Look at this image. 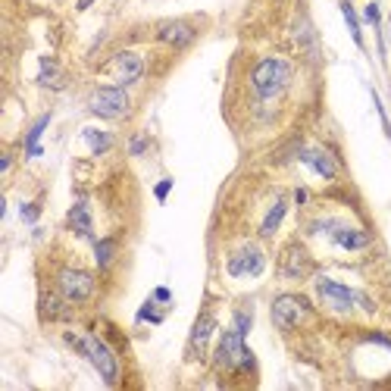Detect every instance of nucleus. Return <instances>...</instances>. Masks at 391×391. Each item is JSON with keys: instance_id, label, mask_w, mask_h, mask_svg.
Segmentation results:
<instances>
[{"instance_id": "1", "label": "nucleus", "mask_w": 391, "mask_h": 391, "mask_svg": "<svg viewBox=\"0 0 391 391\" xmlns=\"http://www.w3.org/2000/svg\"><path fill=\"white\" fill-rule=\"evenodd\" d=\"M250 81H254L257 97L272 101V97H279L285 88H288L291 66H288L285 60H279V57H270V60L257 63V69H254V75H250Z\"/></svg>"}, {"instance_id": "2", "label": "nucleus", "mask_w": 391, "mask_h": 391, "mask_svg": "<svg viewBox=\"0 0 391 391\" xmlns=\"http://www.w3.org/2000/svg\"><path fill=\"white\" fill-rule=\"evenodd\" d=\"M216 366H219V370H254V354L244 348V332L229 329L219 338Z\"/></svg>"}, {"instance_id": "3", "label": "nucleus", "mask_w": 391, "mask_h": 391, "mask_svg": "<svg viewBox=\"0 0 391 391\" xmlns=\"http://www.w3.org/2000/svg\"><path fill=\"white\" fill-rule=\"evenodd\" d=\"M69 341H72L75 348H79V351L97 366V372L103 376V382H107V385H113L116 379H119V363H116L113 351H110V348L101 341V338H94V335L72 338V335H69Z\"/></svg>"}, {"instance_id": "4", "label": "nucleus", "mask_w": 391, "mask_h": 391, "mask_svg": "<svg viewBox=\"0 0 391 391\" xmlns=\"http://www.w3.org/2000/svg\"><path fill=\"white\" fill-rule=\"evenodd\" d=\"M88 107H91V113L101 116V119H119L128 110V91L122 88V85H103V88H97L94 94H91Z\"/></svg>"}, {"instance_id": "5", "label": "nucleus", "mask_w": 391, "mask_h": 391, "mask_svg": "<svg viewBox=\"0 0 391 391\" xmlns=\"http://www.w3.org/2000/svg\"><path fill=\"white\" fill-rule=\"evenodd\" d=\"M310 317V303L303 301V297L297 294H282L272 301V323L279 325V329H294V325H301L303 319Z\"/></svg>"}, {"instance_id": "6", "label": "nucleus", "mask_w": 391, "mask_h": 391, "mask_svg": "<svg viewBox=\"0 0 391 391\" xmlns=\"http://www.w3.org/2000/svg\"><path fill=\"white\" fill-rule=\"evenodd\" d=\"M57 285H60V294L66 297L69 303H81V301H88V297L94 294V276L85 272V270H72V266L60 270Z\"/></svg>"}, {"instance_id": "7", "label": "nucleus", "mask_w": 391, "mask_h": 391, "mask_svg": "<svg viewBox=\"0 0 391 391\" xmlns=\"http://www.w3.org/2000/svg\"><path fill=\"white\" fill-rule=\"evenodd\" d=\"M317 291H319V297H323L325 307L335 310V313H348L354 307V301H360L357 291H351L348 285H341V282H332V279H319Z\"/></svg>"}, {"instance_id": "8", "label": "nucleus", "mask_w": 391, "mask_h": 391, "mask_svg": "<svg viewBox=\"0 0 391 391\" xmlns=\"http://www.w3.org/2000/svg\"><path fill=\"white\" fill-rule=\"evenodd\" d=\"M266 266L263 254H260V248H254V244H248V248H241L238 254L229 257V276H260Z\"/></svg>"}, {"instance_id": "9", "label": "nucleus", "mask_w": 391, "mask_h": 391, "mask_svg": "<svg viewBox=\"0 0 391 391\" xmlns=\"http://www.w3.org/2000/svg\"><path fill=\"white\" fill-rule=\"evenodd\" d=\"M279 272H282L285 279H301L310 272V254L301 248V244H288L282 254V260H279Z\"/></svg>"}, {"instance_id": "10", "label": "nucleus", "mask_w": 391, "mask_h": 391, "mask_svg": "<svg viewBox=\"0 0 391 391\" xmlns=\"http://www.w3.org/2000/svg\"><path fill=\"white\" fill-rule=\"evenodd\" d=\"M194 26L191 22H182V19H172V22H163L160 32H157V38L163 41V44H169V48H188L191 41H194Z\"/></svg>"}, {"instance_id": "11", "label": "nucleus", "mask_w": 391, "mask_h": 391, "mask_svg": "<svg viewBox=\"0 0 391 391\" xmlns=\"http://www.w3.org/2000/svg\"><path fill=\"white\" fill-rule=\"evenodd\" d=\"M110 69L116 72L122 88H128V85H135V81L141 79L144 63H141V57H135V54H116L113 63H110Z\"/></svg>"}, {"instance_id": "12", "label": "nucleus", "mask_w": 391, "mask_h": 391, "mask_svg": "<svg viewBox=\"0 0 391 391\" xmlns=\"http://www.w3.org/2000/svg\"><path fill=\"white\" fill-rule=\"evenodd\" d=\"M301 157L307 166H313V172H319L323 179H335V172H338V166H335V157L329 154V150H323V148H301Z\"/></svg>"}, {"instance_id": "13", "label": "nucleus", "mask_w": 391, "mask_h": 391, "mask_svg": "<svg viewBox=\"0 0 391 391\" xmlns=\"http://www.w3.org/2000/svg\"><path fill=\"white\" fill-rule=\"evenodd\" d=\"M332 238H335V244H341L344 250H363L366 244H370V235L360 229H341V225H335L332 229Z\"/></svg>"}, {"instance_id": "14", "label": "nucleus", "mask_w": 391, "mask_h": 391, "mask_svg": "<svg viewBox=\"0 0 391 391\" xmlns=\"http://www.w3.org/2000/svg\"><path fill=\"white\" fill-rule=\"evenodd\" d=\"M69 229H72L75 235L91 238V216H88V207H85V203H75V207L69 210Z\"/></svg>"}, {"instance_id": "15", "label": "nucleus", "mask_w": 391, "mask_h": 391, "mask_svg": "<svg viewBox=\"0 0 391 391\" xmlns=\"http://www.w3.org/2000/svg\"><path fill=\"white\" fill-rule=\"evenodd\" d=\"M285 210H288V203H285V197H279V201L272 203V210L266 213L263 225H260V235H263V238H272V232H276V229H279V223L285 219Z\"/></svg>"}, {"instance_id": "16", "label": "nucleus", "mask_w": 391, "mask_h": 391, "mask_svg": "<svg viewBox=\"0 0 391 391\" xmlns=\"http://www.w3.org/2000/svg\"><path fill=\"white\" fill-rule=\"evenodd\" d=\"M213 317H201L197 319V325H194V332H191V348L194 351H203L207 348V338H210V332H213Z\"/></svg>"}, {"instance_id": "17", "label": "nucleus", "mask_w": 391, "mask_h": 391, "mask_svg": "<svg viewBox=\"0 0 391 391\" xmlns=\"http://www.w3.org/2000/svg\"><path fill=\"white\" fill-rule=\"evenodd\" d=\"M81 135H85V141L91 144V154H107L110 144H113V138H110L107 132H97V128H85Z\"/></svg>"}, {"instance_id": "18", "label": "nucleus", "mask_w": 391, "mask_h": 391, "mask_svg": "<svg viewBox=\"0 0 391 391\" xmlns=\"http://www.w3.org/2000/svg\"><path fill=\"white\" fill-rule=\"evenodd\" d=\"M341 13H344V22H348V28H351V38L357 48H363V32H360V22H357V13H354V7L344 0L341 3Z\"/></svg>"}, {"instance_id": "19", "label": "nucleus", "mask_w": 391, "mask_h": 391, "mask_svg": "<svg viewBox=\"0 0 391 391\" xmlns=\"http://www.w3.org/2000/svg\"><path fill=\"white\" fill-rule=\"evenodd\" d=\"M48 122H50V116H41L38 122L32 126V132H28V138H26V148H28V157H38L41 154V148H38V138H41V132L48 128Z\"/></svg>"}, {"instance_id": "20", "label": "nucleus", "mask_w": 391, "mask_h": 391, "mask_svg": "<svg viewBox=\"0 0 391 391\" xmlns=\"http://www.w3.org/2000/svg\"><path fill=\"white\" fill-rule=\"evenodd\" d=\"M41 313H44V319H60V317H66L63 313V303L57 301V297H41Z\"/></svg>"}, {"instance_id": "21", "label": "nucleus", "mask_w": 391, "mask_h": 391, "mask_svg": "<svg viewBox=\"0 0 391 391\" xmlns=\"http://www.w3.org/2000/svg\"><path fill=\"white\" fill-rule=\"evenodd\" d=\"M97 266H103V270H107L110 263H113V241H110V238H103V241H97Z\"/></svg>"}, {"instance_id": "22", "label": "nucleus", "mask_w": 391, "mask_h": 391, "mask_svg": "<svg viewBox=\"0 0 391 391\" xmlns=\"http://www.w3.org/2000/svg\"><path fill=\"white\" fill-rule=\"evenodd\" d=\"M54 75H57L54 60H44V63H41V75H38L41 85H50V81H54Z\"/></svg>"}, {"instance_id": "23", "label": "nucleus", "mask_w": 391, "mask_h": 391, "mask_svg": "<svg viewBox=\"0 0 391 391\" xmlns=\"http://www.w3.org/2000/svg\"><path fill=\"white\" fill-rule=\"evenodd\" d=\"M235 329L248 335V329H250V317H248V313H244V310H238V313H235Z\"/></svg>"}, {"instance_id": "24", "label": "nucleus", "mask_w": 391, "mask_h": 391, "mask_svg": "<svg viewBox=\"0 0 391 391\" xmlns=\"http://www.w3.org/2000/svg\"><path fill=\"white\" fill-rule=\"evenodd\" d=\"M138 319H150V323H160V313H154V303H144Z\"/></svg>"}, {"instance_id": "25", "label": "nucleus", "mask_w": 391, "mask_h": 391, "mask_svg": "<svg viewBox=\"0 0 391 391\" xmlns=\"http://www.w3.org/2000/svg\"><path fill=\"white\" fill-rule=\"evenodd\" d=\"M144 148H148V138H144V135H138L135 138V141H132V144H128V150H132V154H144Z\"/></svg>"}, {"instance_id": "26", "label": "nucleus", "mask_w": 391, "mask_h": 391, "mask_svg": "<svg viewBox=\"0 0 391 391\" xmlns=\"http://www.w3.org/2000/svg\"><path fill=\"white\" fill-rule=\"evenodd\" d=\"M169 188H172V182L169 179H163L160 185H157V201H166V194H169Z\"/></svg>"}, {"instance_id": "27", "label": "nucleus", "mask_w": 391, "mask_h": 391, "mask_svg": "<svg viewBox=\"0 0 391 391\" xmlns=\"http://www.w3.org/2000/svg\"><path fill=\"white\" fill-rule=\"evenodd\" d=\"M22 219H28V223H34V219H38V207H34V203H28V207H22Z\"/></svg>"}, {"instance_id": "28", "label": "nucleus", "mask_w": 391, "mask_h": 391, "mask_svg": "<svg viewBox=\"0 0 391 391\" xmlns=\"http://www.w3.org/2000/svg\"><path fill=\"white\" fill-rule=\"evenodd\" d=\"M366 22H372V26L379 28V7H376V3H370V7H366Z\"/></svg>"}, {"instance_id": "29", "label": "nucleus", "mask_w": 391, "mask_h": 391, "mask_svg": "<svg viewBox=\"0 0 391 391\" xmlns=\"http://www.w3.org/2000/svg\"><path fill=\"white\" fill-rule=\"evenodd\" d=\"M154 301H169V291H166V288H157V294H154Z\"/></svg>"}, {"instance_id": "30", "label": "nucleus", "mask_w": 391, "mask_h": 391, "mask_svg": "<svg viewBox=\"0 0 391 391\" xmlns=\"http://www.w3.org/2000/svg\"><path fill=\"white\" fill-rule=\"evenodd\" d=\"M91 7V0H79V10H88Z\"/></svg>"}]
</instances>
